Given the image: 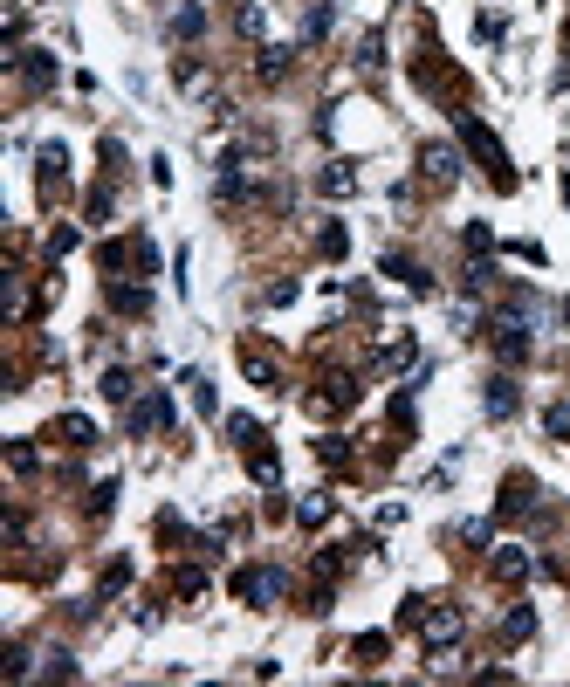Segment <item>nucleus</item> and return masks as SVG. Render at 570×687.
Returning <instances> with one entry per match:
<instances>
[{
  "label": "nucleus",
  "mask_w": 570,
  "mask_h": 687,
  "mask_svg": "<svg viewBox=\"0 0 570 687\" xmlns=\"http://www.w3.org/2000/svg\"><path fill=\"white\" fill-rule=\"evenodd\" d=\"M461 138H467V152H475L481 165H488V179H495V186H515V172H509V152H502V138H495V131L481 124V117H461Z\"/></svg>",
  "instance_id": "nucleus-1"
},
{
  "label": "nucleus",
  "mask_w": 570,
  "mask_h": 687,
  "mask_svg": "<svg viewBox=\"0 0 570 687\" xmlns=\"http://www.w3.org/2000/svg\"><path fill=\"white\" fill-rule=\"evenodd\" d=\"M234 592H241L247 605H275V598H282V571H275V563H262V571H241V578H234Z\"/></svg>",
  "instance_id": "nucleus-2"
},
{
  "label": "nucleus",
  "mask_w": 570,
  "mask_h": 687,
  "mask_svg": "<svg viewBox=\"0 0 570 687\" xmlns=\"http://www.w3.org/2000/svg\"><path fill=\"white\" fill-rule=\"evenodd\" d=\"M495 351H502V358H529V330H523V316H495Z\"/></svg>",
  "instance_id": "nucleus-3"
},
{
  "label": "nucleus",
  "mask_w": 570,
  "mask_h": 687,
  "mask_svg": "<svg viewBox=\"0 0 570 687\" xmlns=\"http://www.w3.org/2000/svg\"><path fill=\"white\" fill-rule=\"evenodd\" d=\"M536 509V482L529 474H509V488H502V515H529Z\"/></svg>",
  "instance_id": "nucleus-4"
},
{
  "label": "nucleus",
  "mask_w": 570,
  "mask_h": 687,
  "mask_svg": "<svg viewBox=\"0 0 570 687\" xmlns=\"http://www.w3.org/2000/svg\"><path fill=\"white\" fill-rule=\"evenodd\" d=\"M165 420H172V399H165V392H152V399L131 413V433H152V426H165Z\"/></svg>",
  "instance_id": "nucleus-5"
},
{
  "label": "nucleus",
  "mask_w": 570,
  "mask_h": 687,
  "mask_svg": "<svg viewBox=\"0 0 570 687\" xmlns=\"http://www.w3.org/2000/svg\"><path fill=\"white\" fill-rule=\"evenodd\" d=\"M117 262H124V248H104V268H117ZM131 262L152 275V268H158V248H152V241H131Z\"/></svg>",
  "instance_id": "nucleus-6"
},
{
  "label": "nucleus",
  "mask_w": 570,
  "mask_h": 687,
  "mask_svg": "<svg viewBox=\"0 0 570 687\" xmlns=\"http://www.w3.org/2000/svg\"><path fill=\"white\" fill-rule=\"evenodd\" d=\"M110 310H124V316H145V310H152V296H145L138 282H131V289L117 282V289H110Z\"/></svg>",
  "instance_id": "nucleus-7"
},
{
  "label": "nucleus",
  "mask_w": 570,
  "mask_h": 687,
  "mask_svg": "<svg viewBox=\"0 0 570 687\" xmlns=\"http://www.w3.org/2000/svg\"><path fill=\"white\" fill-rule=\"evenodd\" d=\"M55 433H62V447H90V440H96V426L83 420V413H62V426H55Z\"/></svg>",
  "instance_id": "nucleus-8"
},
{
  "label": "nucleus",
  "mask_w": 570,
  "mask_h": 687,
  "mask_svg": "<svg viewBox=\"0 0 570 687\" xmlns=\"http://www.w3.org/2000/svg\"><path fill=\"white\" fill-rule=\"evenodd\" d=\"M419 165H426V179H454V165H461V158H454L447 144H426V152H419Z\"/></svg>",
  "instance_id": "nucleus-9"
},
{
  "label": "nucleus",
  "mask_w": 570,
  "mask_h": 687,
  "mask_svg": "<svg viewBox=\"0 0 570 687\" xmlns=\"http://www.w3.org/2000/svg\"><path fill=\"white\" fill-rule=\"evenodd\" d=\"M495 578L523 584V578H529V557H523V550H495Z\"/></svg>",
  "instance_id": "nucleus-10"
},
{
  "label": "nucleus",
  "mask_w": 570,
  "mask_h": 687,
  "mask_svg": "<svg viewBox=\"0 0 570 687\" xmlns=\"http://www.w3.org/2000/svg\"><path fill=\"white\" fill-rule=\"evenodd\" d=\"M454 632H461V612H433V619H426V640H433V646L454 640Z\"/></svg>",
  "instance_id": "nucleus-11"
},
{
  "label": "nucleus",
  "mask_w": 570,
  "mask_h": 687,
  "mask_svg": "<svg viewBox=\"0 0 570 687\" xmlns=\"http://www.w3.org/2000/svg\"><path fill=\"white\" fill-rule=\"evenodd\" d=\"M529 632H536V612H523V605H515L509 619H502V640H529Z\"/></svg>",
  "instance_id": "nucleus-12"
},
{
  "label": "nucleus",
  "mask_w": 570,
  "mask_h": 687,
  "mask_svg": "<svg viewBox=\"0 0 570 687\" xmlns=\"http://www.w3.org/2000/svg\"><path fill=\"white\" fill-rule=\"evenodd\" d=\"M488 413H495V420L515 413V385H509V378H495V385H488Z\"/></svg>",
  "instance_id": "nucleus-13"
},
{
  "label": "nucleus",
  "mask_w": 570,
  "mask_h": 687,
  "mask_svg": "<svg viewBox=\"0 0 570 687\" xmlns=\"http://www.w3.org/2000/svg\"><path fill=\"white\" fill-rule=\"evenodd\" d=\"M206 28V15H200V7H179V21H172V35H185V42H193V35H200Z\"/></svg>",
  "instance_id": "nucleus-14"
},
{
  "label": "nucleus",
  "mask_w": 570,
  "mask_h": 687,
  "mask_svg": "<svg viewBox=\"0 0 570 687\" xmlns=\"http://www.w3.org/2000/svg\"><path fill=\"white\" fill-rule=\"evenodd\" d=\"M104 399H131V372H104Z\"/></svg>",
  "instance_id": "nucleus-15"
},
{
  "label": "nucleus",
  "mask_w": 570,
  "mask_h": 687,
  "mask_svg": "<svg viewBox=\"0 0 570 687\" xmlns=\"http://www.w3.org/2000/svg\"><path fill=\"white\" fill-rule=\"evenodd\" d=\"M543 426H550L556 440H570V406H550V420H543Z\"/></svg>",
  "instance_id": "nucleus-16"
},
{
  "label": "nucleus",
  "mask_w": 570,
  "mask_h": 687,
  "mask_svg": "<svg viewBox=\"0 0 570 687\" xmlns=\"http://www.w3.org/2000/svg\"><path fill=\"white\" fill-rule=\"evenodd\" d=\"M564 324H570V303H564Z\"/></svg>",
  "instance_id": "nucleus-17"
}]
</instances>
